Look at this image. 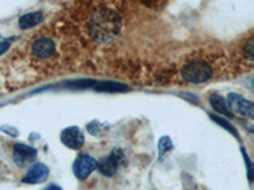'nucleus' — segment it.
Returning a JSON list of instances; mask_svg holds the SVG:
<instances>
[{"label": "nucleus", "instance_id": "6e6552de", "mask_svg": "<svg viewBox=\"0 0 254 190\" xmlns=\"http://www.w3.org/2000/svg\"><path fill=\"white\" fill-rule=\"evenodd\" d=\"M32 55L38 60H45L54 55L55 52V44L50 38H40L35 41L32 45Z\"/></svg>", "mask_w": 254, "mask_h": 190}, {"label": "nucleus", "instance_id": "7ed1b4c3", "mask_svg": "<svg viewBox=\"0 0 254 190\" xmlns=\"http://www.w3.org/2000/svg\"><path fill=\"white\" fill-rule=\"evenodd\" d=\"M125 162V155L121 150L116 148L108 156L102 160L98 164V169L101 171L102 175L111 178V176H115L116 173L119 171L120 167L122 166V164Z\"/></svg>", "mask_w": 254, "mask_h": 190}, {"label": "nucleus", "instance_id": "423d86ee", "mask_svg": "<svg viewBox=\"0 0 254 190\" xmlns=\"http://www.w3.org/2000/svg\"><path fill=\"white\" fill-rule=\"evenodd\" d=\"M98 167V162L95 161L94 158L89 155H80L74 162V166H72V170H74V174L78 179L80 180H84L87 179L93 171Z\"/></svg>", "mask_w": 254, "mask_h": 190}, {"label": "nucleus", "instance_id": "4468645a", "mask_svg": "<svg viewBox=\"0 0 254 190\" xmlns=\"http://www.w3.org/2000/svg\"><path fill=\"white\" fill-rule=\"evenodd\" d=\"M158 147H159V156L163 157L165 153L173 150V142H172V140L169 139L168 136H164V137H162L160 141H159Z\"/></svg>", "mask_w": 254, "mask_h": 190}, {"label": "nucleus", "instance_id": "20e7f679", "mask_svg": "<svg viewBox=\"0 0 254 190\" xmlns=\"http://www.w3.org/2000/svg\"><path fill=\"white\" fill-rule=\"evenodd\" d=\"M228 107L229 109L233 110V112H237L242 115H246L248 118L253 119L254 117V108L253 103L248 99L243 98L242 95L235 94V93H230L228 95Z\"/></svg>", "mask_w": 254, "mask_h": 190}, {"label": "nucleus", "instance_id": "2eb2a0df", "mask_svg": "<svg viewBox=\"0 0 254 190\" xmlns=\"http://www.w3.org/2000/svg\"><path fill=\"white\" fill-rule=\"evenodd\" d=\"M242 152H243V157L246 160L247 162V166H248V178H249V182H252V179H253V170H252V161L249 160L248 155H247V151L244 148H242Z\"/></svg>", "mask_w": 254, "mask_h": 190}, {"label": "nucleus", "instance_id": "9d476101", "mask_svg": "<svg viewBox=\"0 0 254 190\" xmlns=\"http://www.w3.org/2000/svg\"><path fill=\"white\" fill-rule=\"evenodd\" d=\"M93 89L99 93H122L128 90L126 84L116 83V81H101L93 84Z\"/></svg>", "mask_w": 254, "mask_h": 190}, {"label": "nucleus", "instance_id": "ddd939ff", "mask_svg": "<svg viewBox=\"0 0 254 190\" xmlns=\"http://www.w3.org/2000/svg\"><path fill=\"white\" fill-rule=\"evenodd\" d=\"M211 119L214 122H216L217 124H219L220 127H222V128H225L226 131H229V132L231 133L233 136H235L237 139H239V135H238V131L237 128H235L234 126L231 123H229L228 121H226L225 118H222V117H219V115H210Z\"/></svg>", "mask_w": 254, "mask_h": 190}, {"label": "nucleus", "instance_id": "f257e3e1", "mask_svg": "<svg viewBox=\"0 0 254 190\" xmlns=\"http://www.w3.org/2000/svg\"><path fill=\"white\" fill-rule=\"evenodd\" d=\"M120 20L111 10L98 12L90 22V33L99 42H110L119 33Z\"/></svg>", "mask_w": 254, "mask_h": 190}, {"label": "nucleus", "instance_id": "f8f14e48", "mask_svg": "<svg viewBox=\"0 0 254 190\" xmlns=\"http://www.w3.org/2000/svg\"><path fill=\"white\" fill-rule=\"evenodd\" d=\"M208 100H210L211 107L214 108L216 112L222 113V114L226 115V117H229V118H231V117H233V113H231V110L229 109L228 103H226V100L224 99V96H221L220 94H211L210 98H208Z\"/></svg>", "mask_w": 254, "mask_h": 190}, {"label": "nucleus", "instance_id": "dca6fc26", "mask_svg": "<svg viewBox=\"0 0 254 190\" xmlns=\"http://www.w3.org/2000/svg\"><path fill=\"white\" fill-rule=\"evenodd\" d=\"M10 44H12V40H10V38L4 40V38L0 37V55H3L4 52L9 48Z\"/></svg>", "mask_w": 254, "mask_h": 190}, {"label": "nucleus", "instance_id": "f3484780", "mask_svg": "<svg viewBox=\"0 0 254 190\" xmlns=\"http://www.w3.org/2000/svg\"><path fill=\"white\" fill-rule=\"evenodd\" d=\"M45 190H63V189H61V188L59 187V185L51 184V185H49V187H47Z\"/></svg>", "mask_w": 254, "mask_h": 190}, {"label": "nucleus", "instance_id": "f03ea898", "mask_svg": "<svg viewBox=\"0 0 254 190\" xmlns=\"http://www.w3.org/2000/svg\"><path fill=\"white\" fill-rule=\"evenodd\" d=\"M181 74L188 83L202 84L210 80L212 76V69L205 61H190L182 67Z\"/></svg>", "mask_w": 254, "mask_h": 190}, {"label": "nucleus", "instance_id": "0eeeda50", "mask_svg": "<svg viewBox=\"0 0 254 190\" xmlns=\"http://www.w3.org/2000/svg\"><path fill=\"white\" fill-rule=\"evenodd\" d=\"M61 142L71 150H79L84 144V135L78 127H67L61 132Z\"/></svg>", "mask_w": 254, "mask_h": 190}, {"label": "nucleus", "instance_id": "9b49d317", "mask_svg": "<svg viewBox=\"0 0 254 190\" xmlns=\"http://www.w3.org/2000/svg\"><path fill=\"white\" fill-rule=\"evenodd\" d=\"M44 19V14L41 12H33L24 14L19 18V28L20 29H29L38 26Z\"/></svg>", "mask_w": 254, "mask_h": 190}, {"label": "nucleus", "instance_id": "1a4fd4ad", "mask_svg": "<svg viewBox=\"0 0 254 190\" xmlns=\"http://www.w3.org/2000/svg\"><path fill=\"white\" fill-rule=\"evenodd\" d=\"M49 178V167L45 164H35L27 171L22 182L26 184H40Z\"/></svg>", "mask_w": 254, "mask_h": 190}, {"label": "nucleus", "instance_id": "39448f33", "mask_svg": "<svg viewBox=\"0 0 254 190\" xmlns=\"http://www.w3.org/2000/svg\"><path fill=\"white\" fill-rule=\"evenodd\" d=\"M37 157V150L35 147L24 143H15L13 147V158L19 167H24L33 162Z\"/></svg>", "mask_w": 254, "mask_h": 190}]
</instances>
